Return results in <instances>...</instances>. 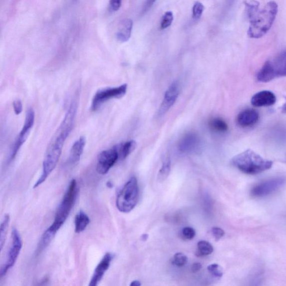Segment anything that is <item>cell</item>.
<instances>
[{"label":"cell","mask_w":286,"mask_h":286,"mask_svg":"<svg viewBox=\"0 0 286 286\" xmlns=\"http://www.w3.org/2000/svg\"><path fill=\"white\" fill-rule=\"evenodd\" d=\"M212 232L216 241H219L225 235V232L223 230L219 227H213Z\"/></svg>","instance_id":"4dcf8cb0"},{"label":"cell","mask_w":286,"mask_h":286,"mask_svg":"<svg viewBox=\"0 0 286 286\" xmlns=\"http://www.w3.org/2000/svg\"><path fill=\"white\" fill-rule=\"evenodd\" d=\"M231 163L239 171L248 175L259 174L269 170L273 165V161L262 158L251 149L238 154Z\"/></svg>","instance_id":"3957f363"},{"label":"cell","mask_w":286,"mask_h":286,"mask_svg":"<svg viewBox=\"0 0 286 286\" xmlns=\"http://www.w3.org/2000/svg\"><path fill=\"white\" fill-rule=\"evenodd\" d=\"M259 119V112L254 109H248L242 111L239 114L237 123L241 127L247 128L257 124Z\"/></svg>","instance_id":"9a60e30c"},{"label":"cell","mask_w":286,"mask_h":286,"mask_svg":"<svg viewBox=\"0 0 286 286\" xmlns=\"http://www.w3.org/2000/svg\"><path fill=\"white\" fill-rule=\"evenodd\" d=\"M119 155V159H124L132 153L137 146L134 140H130L124 143L115 145Z\"/></svg>","instance_id":"ffe728a7"},{"label":"cell","mask_w":286,"mask_h":286,"mask_svg":"<svg viewBox=\"0 0 286 286\" xmlns=\"http://www.w3.org/2000/svg\"><path fill=\"white\" fill-rule=\"evenodd\" d=\"M78 96H75L70 103L63 120L51 139L46 150L42 172V176L45 178L48 177L57 166L65 140L73 128L78 106Z\"/></svg>","instance_id":"6da1fadb"},{"label":"cell","mask_w":286,"mask_h":286,"mask_svg":"<svg viewBox=\"0 0 286 286\" xmlns=\"http://www.w3.org/2000/svg\"><path fill=\"white\" fill-rule=\"evenodd\" d=\"M13 107L16 115H20L21 113L22 105L20 100H16L13 102Z\"/></svg>","instance_id":"d6a6232c"},{"label":"cell","mask_w":286,"mask_h":286,"mask_svg":"<svg viewBox=\"0 0 286 286\" xmlns=\"http://www.w3.org/2000/svg\"><path fill=\"white\" fill-rule=\"evenodd\" d=\"M171 162L170 159L167 158L163 162V165L158 173V180L162 182L165 181L170 175Z\"/></svg>","instance_id":"d4e9b609"},{"label":"cell","mask_w":286,"mask_h":286,"mask_svg":"<svg viewBox=\"0 0 286 286\" xmlns=\"http://www.w3.org/2000/svg\"><path fill=\"white\" fill-rule=\"evenodd\" d=\"M209 273L215 278L220 279L223 276V270L221 266L218 264L210 265L208 267Z\"/></svg>","instance_id":"4316f807"},{"label":"cell","mask_w":286,"mask_h":286,"mask_svg":"<svg viewBox=\"0 0 286 286\" xmlns=\"http://www.w3.org/2000/svg\"><path fill=\"white\" fill-rule=\"evenodd\" d=\"M122 0H110L109 7L112 11H116L119 10L121 6Z\"/></svg>","instance_id":"1f68e13d"},{"label":"cell","mask_w":286,"mask_h":286,"mask_svg":"<svg viewBox=\"0 0 286 286\" xmlns=\"http://www.w3.org/2000/svg\"><path fill=\"white\" fill-rule=\"evenodd\" d=\"M148 235L147 234H144L141 237V239L143 242L146 241L148 238Z\"/></svg>","instance_id":"8d00e7d4"},{"label":"cell","mask_w":286,"mask_h":286,"mask_svg":"<svg viewBox=\"0 0 286 286\" xmlns=\"http://www.w3.org/2000/svg\"><path fill=\"white\" fill-rule=\"evenodd\" d=\"M286 184V177H275L273 179L262 182L253 187L251 194L255 198H262V197L274 193L276 191L282 188Z\"/></svg>","instance_id":"30bf717a"},{"label":"cell","mask_w":286,"mask_h":286,"mask_svg":"<svg viewBox=\"0 0 286 286\" xmlns=\"http://www.w3.org/2000/svg\"><path fill=\"white\" fill-rule=\"evenodd\" d=\"M173 21V15L171 11H167L163 16L161 21V28L162 29H165L170 26Z\"/></svg>","instance_id":"f1b7e54d"},{"label":"cell","mask_w":286,"mask_h":286,"mask_svg":"<svg viewBox=\"0 0 286 286\" xmlns=\"http://www.w3.org/2000/svg\"><path fill=\"white\" fill-rule=\"evenodd\" d=\"M112 259H113V256L111 253H106L96 267L89 286H96L100 283L106 272L109 269Z\"/></svg>","instance_id":"5bb4252c"},{"label":"cell","mask_w":286,"mask_h":286,"mask_svg":"<svg viewBox=\"0 0 286 286\" xmlns=\"http://www.w3.org/2000/svg\"><path fill=\"white\" fill-rule=\"evenodd\" d=\"M281 110H282L283 112H285V113H286V102L285 103L284 106L282 107H281Z\"/></svg>","instance_id":"74e56055"},{"label":"cell","mask_w":286,"mask_h":286,"mask_svg":"<svg viewBox=\"0 0 286 286\" xmlns=\"http://www.w3.org/2000/svg\"><path fill=\"white\" fill-rule=\"evenodd\" d=\"M156 0H147V3L146 4H145V8H146L145 10H147V9H148L149 7H151L153 5L154 2Z\"/></svg>","instance_id":"e575fe53"},{"label":"cell","mask_w":286,"mask_h":286,"mask_svg":"<svg viewBox=\"0 0 286 286\" xmlns=\"http://www.w3.org/2000/svg\"><path fill=\"white\" fill-rule=\"evenodd\" d=\"M276 102V96L273 92L262 91L258 92L251 99L252 104L257 107L273 105Z\"/></svg>","instance_id":"2e32d148"},{"label":"cell","mask_w":286,"mask_h":286,"mask_svg":"<svg viewBox=\"0 0 286 286\" xmlns=\"http://www.w3.org/2000/svg\"><path fill=\"white\" fill-rule=\"evenodd\" d=\"M201 269H202V265L200 263L196 262L192 265L191 271L192 273L196 274L199 273Z\"/></svg>","instance_id":"836d02e7"},{"label":"cell","mask_w":286,"mask_h":286,"mask_svg":"<svg viewBox=\"0 0 286 286\" xmlns=\"http://www.w3.org/2000/svg\"><path fill=\"white\" fill-rule=\"evenodd\" d=\"M201 140L198 135L194 133L186 134L179 144L180 151L183 153H192L199 151Z\"/></svg>","instance_id":"4fadbf2b"},{"label":"cell","mask_w":286,"mask_h":286,"mask_svg":"<svg viewBox=\"0 0 286 286\" xmlns=\"http://www.w3.org/2000/svg\"><path fill=\"white\" fill-rule=\"evenodd\" d=\"M107 186L108 187H109V188H111V187H112V183H111L110 182H107Z\"/></svg>","instance_id":"f35d334b"},{"label":"cell","mask_w":286,"mask_h":286,"mask_svg":"<svg viewBox=\"0 0 286 286\" xmlns=\"http://www.w3.org/2000/svg\"><path fill=\"white\" fill-rule=\"evenodd\" d=\"M281 77H286V50L273 60L267 61L257 74L258 80L264 83Z\"/></svg>","instance_id":"8992f818"},{"label":"cell","mask_w":286,"mask_h":286,"mask_svg":"<svg viewBox=\"0 0 286 286\" xmlns=\"http://www.w3.org/2000/svg\"><path fill=\"white\" fill-rule=\"evenodd\" d=\"M119 159L115 145L112 148L102 151L98 157L96 171L102 175L107 174Z\"/></svg>","instance_id":"8fae6325"},{"label":"cell","mask_w":286,"mask_h":286,"mask_svg":"<svg viewBox=\"0 0 286 286\" xmlns=\"http://www.w3.org/2000/svg\"><path fill=\"white\" fill-rule=\"evenodd\" d=\"M182 236L187 240H192L196 236V232L194 229L187 227L182 229Z\"/></svg>","instance_id":"f546056e"},{"label":"cell","mask_w":286,"mask_h":286,"mask_svg":"<svg viewBox=\"0 0 286 286\" xmlns=\"http://www.w3.org/2000/svg\"><path fill=\"white\" fill-rule=\"evenodd\" d=\"M78 194V187L76 180L70 182L66 192L56 213L54 221L48 229L56 234L66 221L76 204Z\"/></svg>","instance_id":"277c9868"},{"label":"cell","mask_w":286,"mask_h":286,"mask_svg":"<svg viewBox=\"0 0 286 286\" xmlns=\"http://www.w3.org/2000/svg\"><path fill=\"white\" fill-rule=\"evenodd\" d=\"M34 111L32 108H29L26 112L24 126H23L19 135H18L15 143L13 145L10 156L9 157V162H12L15 159L17 152L26 141L28 136L29 135L32 126L34 124Z\"/></svg>","instance_id":"ba28073f"},{"label":"cell","mask_w":286,"mask_h":286,"mask_svg":"<svg viewBox=\"0 0 286 286\" xmlns=\"http://www.w3.org/2000/svg\"><path fill=\"white\" fill-rule=\"evenodd\" d=\"M210 128L216 133H226L228 130L226 122L221 118H213L209 121Z\"/></svg>","instance_id":"7402d4cb"},{"label":"cell","mask_w":286,"mask_h":286,"mask_svg":"<svg viewBox=\"0 0 286 286\" xmlns=\"http://www.w3.org/2000/svg\"><path fill=\"white\" fill-rule=\"evenodd\" d=\"M10 221V215H5L1 224V227H0V247H1V250H2L4 243H5Z\"/></svg>","instance_id":"cb8c5ba5"},{"label":"cell","mask_w":286,"mask_h":286,"mask_svg":"<svg viewBox=\"0 0 286 286\" xmlns=\"http://www.w3.org/2000/svg\"><path fill=\"white\" fill-rule=\"evenodd\" d=\"M22 247V244L20 234L17 230L14 228L12 232L11 245L7 253L6 261L0 270V276L1 278L5 276L7 271L15 265L20 255Z\"/></svg>","instance_id":"9c48e42d"},{"label":"cell","mask_w":286,"mask_h":286,"mask_svg":"<svg viewBox=\"0 0 286 286\" xmlns=\"http://www.w3.org/2000/svg\"><path fill=\"white\" fill-rule=\"evenodd\" d=\"M86 145V138L84 137L79 138L73 144L71 152H70L69 162L74 165L80 161L84 147Z\"/></svg>","instance_id":"ac0fdd59"},{"label":"cell","mask_w":286,"mask_h":286,"mask_svg":"<svg viewBox=\"0 0 286 286\" xmlns=\"http://www.w3.org/2000/svg\"><path fill=\"white\" fill-rule=\"evenodd\" d=\"M278 11V4L275 1H271L267 3L250 21L248 35L253 39H259L265 36L273 26Z\"/></svg>","instance_id":"7a4b0ae2"},{"label":"cell","mask_w":286,"mask_h":286,"mask_svg":"<svg viewBox=\"0 0 286 286\" xmlns=\"http://www.w3.org/2000/svg\"><path fill=\"white\" fill-rule=\"evenodd\" d=\"M188 260V257L184 253H177L173 257V264L178 267H182L187 264Z\"/></svg>","instance_id":"484cf974"},{"label":"cell","mask_w":286,"mask_h":286,"mask_svg":"<svg viewBox=\"0 0 286 286\" xmlns=\"http://www.w3.org/2000/svg\"><path fill=\"white\" fill-rule=\"evenodd\" d=\"M133 22L130 18L122 21L116 32L117 40L125 43L129 40L133 30Z\"/></svg>","instance_id":"e0dca14e"},{"label":"cell","mask_w":286,"mask_h":286,"mask_svg":"<svg viewBox=\"0 0 286 286\" xmlns=\"http://www.w3.org/2000/svg\"><path fill=\"white\" fill-rule=\"evenodd\" d=\"M139 190L138 181L135 177L126 183L117 196L116 205L120 212L128 213L137 205Z\"/></svg>","instance_id":"5b68a950"},{"label":"cell","mask_w":286,"mask_h":286,"mask_svg":"<svg viewBox=\"0 0 286 286\" xmlns=\"http://www.w3.org/2000/svg\"><path fill=\"white\" fill-rule=\"evenodd\" d=\"M90 223V220L87 215L82 210L79 211L74 219L75 232L80 233L83 232Z\"/></svg>","instance_id":"d6986e66"},{"label":"cell","mask_w":286,"mask_h":286,"mask_svg":"<svg viewBox=\"0 0 286 286\" xmlns=\"http://www.w3.org/2000/svg\"><path fill=\"white\" fill-rule=\"evenodd\" d=\"M142 284L140 283V281L138 280H135L131 282L130 286H141Z\"/></svg>","instance_id":"d590c367"},{"label":"cell","mask_w":286,"mask_h":286,"mask_svg":"<svg viewBox=\"0 0 286 286\" xmlns=\"http://www.w3.org/2000/svg\"><path fill=\"white\" fill-rule=\"evenodd\" d=\"M180 84L179 82H173L166 91L160 107L159 108L158 115L162 116L171 109L174 105L180 94Z\"/></svg>","instance_id":"7c38bea8"},{"label":"cell","mask_w":286,"mask_h":286,"mask_svg":"<svg viewBox=\"0 0 286 286\" xmlns=\"http://www.w3.org/2000/svg\"><path fill=\"white\" fill-rule=\"evenodd\" d=\"M244 3L246 7L247 16L251 21L260 11V3L256 0H246Z\"/></svg>","instance_id":"44dd1931"},{"label":"cell","mask_w":286,"mask_h":286,"mask_svg":"<svg viewBox=\"0 0 286 286\" xmlns=\"http://www.w3.org/2000/svg\"><path fill=\"white\" fill-rule=\"evenodd\" d=\"M204 10V6L202 3L196 2L192 8V17L196 20H198L202 16Z\"/></svg>","instance_id":"83f0119b"},{"label":"cell","mask_w":286,"mask_h":286,"mask_svg":"<svg viewBox=\"0 0 286 286\" xmlns=\"http://www.w3.org/2000/svg\"><path fill=\"white\" fill-rule=\"evenodd\" d=\"M198 249L196 255L198 257H204L209 256L213 252L214 248L211 244L206 241H201L198 242Z\"/></svg>","instance_id":"603a6c76"},{"label":"cell","mask_w":286,"mask_h":286,"mask_svg":"<svg viewBox=\"0 0 286 286\" xmlns=\"http://www.w3.org/2000/svg\"><path fill=\"white\" fill-rule=\"evenodd\" d=\"M127 88V84H124L119 87H108L98 90L93 97L91 110L97 111L100 109L102 104L111 99L123 97L126 94Z\"/></svg>","instance_id":"52a82bcc"}]
</instances>
